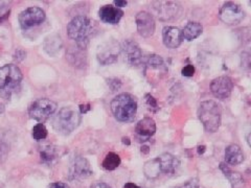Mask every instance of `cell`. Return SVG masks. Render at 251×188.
Segmentation results:
<instances>
[{
  "label": "cell",
  "mask_w": 251,
  "mask_h": 188,
  "mask_svg": "<svg viewBox=\"0 0 251 188\" xmlns=\"http://www.w3.org/2000/svg\"><path fill=\"white\" fill-rule=\"evenodd\" d=\"M220 169L223 171L224 176L228 180H230V182L232 188H242L243 185H244V179H243V177H242L240 172L233 171L225 163L220 164Z\"/></svg>",
  "instance_id": "cell-22"
},
{
  "label": "cell",
  "mask_w": 251,
  "mask_h": 188,
  "mask_svg": "<svg viewBox=\"0 0 251 188\" xmlns=\"http://www.w3.org/2000/svg\"><path fill=\"white\" fill-rule=\"evenodd\" d=\"M123 188H142L134 183H126Z\"/></svg>",
  "instance_id": "cell-36"
},
{
  "label": "cell",
  "mask_w": 251,
  "mask_h": 188,
  "mask_svg": "<svg viewBox=\"0 0 251 188\" xmlns=\"http://www.w3.org/2000/svg\"><path fill=\"white\" fill-rule=\"evenodd\" d=\"M146 106L149 107L150 110H152L153 112H157L159 107H158L156 100H155L151 94H146Z\"/></svg>",
  "instance_id": "cell-29"
},
{
  "label": "cell",
  "mask_w": 251,
  "mask_h": 188,
  "mask_svg": "<svg viewBox=\"0 0 251 188\" xmlns=\"http://www.w3.org/2000/svg\"><path fill=\"white\" fill-rule=\"evenodd\" d=\"M22 78L19 67L14 64H7L0 67V95L4 100H10L13 92L19 88Z\"/></svg>",
  "instance_id": "cell-3"
},
{
  "label": "cell",
  "mask_w": 251,
  "mask_h": 188,
  "mask_svg": "<svg viewBox=\"0 0 251 188\" xmlns=\"http://www.w3.org/2000/svg\"><path fill=\"white\" fill-rule=\"evenodd\" d=\"M90 188H112L111 186H109L108 184L106 183H102V182H99V183H94L91 185Z\"/></svg>",
  "instance_id": "cell-33"
},
{
  "label": "cell",
  "mask_w": 251,
  "mask_h": 188,
  "mask_svg": "<svg viewBox=\"0 0 251 188\" xmlns=\"http://www.w3.org/2000/svg\"><path fill=\"white\" fill-rule=\"evenodd\" d=\"M48 188H69V186L63 182H55V183H51L48 186Z\"/></svg>",
  "instance_id": "cell-32"
},
{
  "label": "cell",
  "mask_w": 251,
  "mask_h": 188,
  "mask_svg": "<svg viewBox=\"0 0 251 188\" xmlns=\"http://www.w3.org/2000/svg\"><path fill=\"white\" fill-rule=\"evenodd\" d=\"M198 117L206 132H217L221 125L220 106L213 101L202 102L198 109Z\"/></svg>",
  "instance_id": "cell-5"
},
{
  "label": "cell",
  "mask_w": 251,
  "mask_h": 188,
  "mask_svg": "<svg viewBox=\"0 0 251 188\" xmlns=\"http://www.w3.org/2000/svg\"><path fill=\"white\" fill-rule=\"evenodd\" d=\"M183 77H187V78H190L193 77L195 74V67L193 65H187L186 67H183L182 71H181Z\"/></svg>",
  "instance_id": "cell-30"
},
{
  "label": "cell",
  "mask_w": 251,
  "mask_h": 188,
  "mask_svg": "<svg viewBox=\"0 0 251 188\" xmlns=\"http://www.w3.org/2000/svg\"><path fill=\"white\" fill-rule=\"evenodd\" d=\"M99 15L101 20L105 23L117 24L124 16V12L113 5H104L100 9Z\"/></svg>",
  "instance_id": "cell-17"
},
{
  "label": "cell",
  "mask_w": 251,
  "mask_h": 188,
  "mask_svg": "<svg viewBox=\"0 0 251 188\" xmlns=\"http://www.w3.org/2000/svg\"><path fill=\"white\" fill-rule=\"evenodd\" d=\"M81 123V113L71 106L64 107L59 111L53 119L54 129L62 135H69L75 131Z\"/></svg>",
  "instance_id": "cell-4"
},
{
  "label": "cell",
  "mask_w": 251,
  "mask_h": 188,
  "mask_svg": "<svg viewBox=\"0 0 251 188\" xmlns=\"http://www.w3.org/2000/svg\"><path fill=\"white\" fill-rule=\"evenodd\" d=\"M121 157L113 153L110 152L106 155L104 161H103V167H104L106 170H114L121 165Z\"/></svg>",
  "instance_id": "cell-25"
},
{
  "label": "cell",
  "mask_w": 251,
  "mask_h": 188,
  "mask_svg": "<svg viewBox=\"0 0 251 188\" xmlns=\"http://www.w3.org/2000/svg\"><path fill=\"white\" fill-rule=\"evenodd\" d=\"M204 152H205V146H198V154L202 155V154H204Z\"/></svg>",
  "instance_id": "cell-37"
},
{
  "label": "cell",
  "mask_w": 251,
  "mask_h": 188,
  "mask_svg": "<svg viewBox=\"0 0 251 188\" xmlns=\"http://www.w3.org/2000/svg\"><path fill=\"white\" fill-rule=\"evenodd\" d=\"M94 22L85 16H77L67 25V35L75 40L79 48H86L90 37L94 32Z\"/></svg>",
  "instance_id": "cell-1"
},
{
  "label": "cell",
  "mask_w": 251,
  "mask_h": 188,
  "mask_svg": "<svg viewBox=\"0 0 251 188\" xmlns=\"http://www.w3.org/2000/svg\"><path fill=\"white\" fill-rule=\"evenodd\" d=\"M162 40L167 48H177L183 40L182 33L178 27L166 26L162 31Z\"/></svg>",
  "instance_id": "cell-16"
},
{
  "label": "cell",
  "mask_w": 251,
  "mask_h": 188,
  "mask_svg": "<svg viewBox=\"0 0 251 188\" xmlns=\"http://www.w3.org/2000/svg\"><path fill=\"white\" fill-rule=\"evenodd\" d=\"M114 4L116 5V7H123V6H126L128 4L127 1H122V0H117V1H114Z\"/></svg>",
  "instance_id": "cell-35"
},
{
  "label": "cell",
  "mask_w": 251,
  "mask_h": 188,
  "mask_svg": "<svg viewBox=\"0 0 251 188\" xmlns=\"http://www.w3.org/2000/svg\"><path fill=\"white\" fill-rule=\"evenodd\" d=\"M167 71V66L161 57L157 55H152L147 58L146 67H145V73L146 75L147 73H152L150 81H153L158 78L160 79L159 74H166Z\"/></svg>",
  "instance_id": "cell-14"
},
{
  "label": "cell",
  "mask_w": 251,
  "mask_h": 188,
  "mask_svg": "<svg viewBox=\"0 0 251 188\" xmlns=\"http://www.w3.org/2000/svg\"><path fill=\"white\" fill-rule=\"evenodd\" d=\"M144 172H145V176L150 180L156 179L160 176L161 168H160V164H159V161L157 158H155V159H151L145 163Z\"/></svg>",
  "instance_id": "cell-24"
},
{
  "label": "cell",
  "mask_w": 251,
  "mask_h": 188,
  "mask_svg": "<svg viewBox=\"0 0 251 188\" xmlns=\"http://www.w3.org/2000/svg\"><path fill=\"white\" fill-rule=\"evenodd\" d=\"M10 152V146H7L5 141L0 139V164L5 161L7 155Z\"/></svg>",
  "instance_id": "cell-28"
},
{
  "label": "cell",
  "mask_w": 251,
  "mask_h": 188,
  "mask_svg": "<svg viewBox=\"0 0 251 188\" xmlns=\"http://www.w3.org/2000/svg\"><path fill=\"white\" fill-rule=\"evenodd\" d=\"M119 44L115 42H108L103 45L98 54V59L103 65H109L114 63L117 60V56H119Z\"/></svg>",
  "instance_id": "cell-15"
},
{
  "label": "cell",
  "mask_w": 251,
  "mask_h": 188,
  "mask_svg": "<svg viewBox=\"0 0 251 188\" xmlns=\"http://www.w3.org/2000/svg\"><path fill=\"white\" fill-rule=\"evenodd\" d=\"M89 110H90V104H85V106H84V104H81V106H80V113H81V114H83V113H86Z\"/></svg>",
  "instance_id": "cell-34"
},
{
  "label": "cell",
  "mask_w": 251,
  "mask_h": 188,
  "mask_svg": "<svg viewBox=\"0 0 251 188\" xmlns=\"http://www.w3.org/2000/svg\"><path fill=\"white\" fill-rule=\"evenodd\" d=\"M233 89V82L230 77H219L213 80L210 84L212 94L219 100H226L230 96Z\"/></svg>",
  "instance_id": "cell-9"
},
{
  "label": "cell",
  "mask_w": 251,
  "mask_h": 188,
  "mask_svg": "<svg viewBox=\"0 0 251 188\" xmlns=\"http://www.w3.org/2000/svg\"><path fill=\"white\" fill-rule=\"evenodd\" d=\"M45 12L38 6L28 7L25 11L19 15V23L23 29H28L31 27L40 25L45 20Z\"/></svg>",
  "instance_id": "cell-8"
},
{
  "label": "cell",
  "mask_w": 251,
  "mask_h": 188,
  "mask_svg": "<svg viewBox=\"0 0 251 188\" xmlns=\"http://www.w3.org/2000/svg\"><path fill=\"white\" fill-rule=\"evenodd\" d=\"M202 32H203V27L200 23H199V22H188L181 33H182L183 39L191 41L200 36Z\"/></svg>",
  "instance_id": "cell-23"
},
{
  "label": "cell",
  "mask_w": 251,
  "mask_h": 188,
  "mask_svg": "<svg viewBox=\"0 0 251 188\" xmlns=\"http://www.w3.org/2000/svg\"><path fill=\"white\" fill-rule=\"evenodd\" d=\"M153 4V9L158 19L165 21L175 18L180 10V5L173 1H159Z\"/></svg>",
  "instance_id": "cell-13"
},
{
  "label": "cell",
  "mask_w": 251,
  "mask_h": 188,
  "mask_svg": "<svg viewBox=\"0 0 251 188\" xmlns=\"http://www.w3.org/2000/svg\"><path fill=\"white\" fill-rule=\"evenodd\" d=\"M3 112H4V106L2 104H0V114H2Z\"/></svg>",
  "instance_id": "cell-40"
},
{
  "label": "cell",
  "mask_w": 251,
  "mask_h": 188,
  "mask_svg": "<svg viewBox=\"0 0 251 188\" xmlns=\"http://www.w3.org/2000/svg\"><path fill=\"white\" fill-rule=\"evenodd\" d=\"M149 152H150L149 146H143V147H142V153H144V154H149Z\"/></svg>",
  "instance_id": "cell-38"
},
{
  "label": "cell",
  "mask_w": 251,
  "mask_h": 188,
  "mask_svg": "<svg viewBox=\"0 0 251 188\" xmlns=\"http://www.w3.org/2000/svg\"><path fill=\"white\" fill-rule=\"evenodd\" d=\"M225 161L230 165H238L244 161V153L238 145H230L225 148Z\"/></svg>",
  "instance_id": "cell-20"
},
{
  "label": "cell",
  "mask_w": 251,
  "mask_h": 188,
  "mask_svg": "<svg viewBox=\"0 0 251 188\" xmlns=\"http://www.w3.org/2000/svg\"><path fill=\"white\" fill-rule=\"evenodd\" d=\"M157 159L160 164L161 172H164L167 176H172L177 171L180 167V162L177 158L171 154H162Z\"/></svg>",
  "instance_id": "cell-19"
},
{
  "label": "cell",
  "mask_w": 251,
  "mask_h": 188,
  "mask_svg": "<svg viewBox=\"0 0 251 188\" xmlns=\"http://www.w3.org/2000/svg\"><path fill=\"white\" fill-rule=\"evenodd\" d=\"M136 25L139 35L144 38H149L153 36L155 32V20L154 17L147 12H139L136 15Z\"/></svg>",
  "instance_id": "cell-12"
},
{
  "label": "cell",
  "mask_w": 251,
  "mask_h": 188,
  "mask_svg": "<svg viewBox=\"0 0 251 188\" xmlns=\"http://www.w3.org/2000/svg\"><path fill=\"white\" fill-rule=\"evenodd\" d=\"M177 188H199V182L198 179H191L187 183H184L183 185L177 187Z\"/></svg>",
  "instance_id": "cell-31"
},
{
  "label": "cell",
  "mask_w": 251,
  "mask_h": 188,
  "mask_svg": "<svg viewBox=\"0 0 251 188\" xmlns=\"http://www.w3.org/2000/svg\"><path fill=\"white\" fill-rule=\"evenodd\" d=\"M32 135L36 140H43L47 137V130L43 124H38L33 127Z\"/></svg>",
  "instance_id": "cell-27"
},
{
  "label": "cell",
  "mask_w": 251,
  "mask_h": 188,
  "mask_svg": "<svg viewBox=\"0 0 251 188\" xmlns=\"http://www.w3.org/2000/svg\"><path fill=\"white\" fill-rule=\"evenodd\" d=\"M123 144L124 145H127V146H130V144H131V142H130V139L129 138H123Z\"/></svg>",
  "instance_id": "cell-39"
},
{
  "label": "cell",
  "mask_w": 251,
  "mask_h": 188,
  "mask_svg": "<svg viewBox=\"0 0 251 188\" xmlns=\"http://www.w3.org/2000/svg\"><path fill=\"white\" fill-rule=\"evenodd\" d=\"M57 110V104L48 99H39L35 101L28 108V114L38 122H45Z\"/></svg>",
  "instance_id": "cell-6"
},
{
  "label": "cell",
  "mask_w": 251,
  "mask_h": 188,
  "mask_svg": "<svg viewBox=\"0 0 251 188\" xmlns=\"http://www.w3.org/2000/svg\"><path fill=\"white\" fill-rule=\"evenodd\" d=\"M220 19L227 25H237L245 18V12L239 4L226 2L220 10Z\"/></svg>",
  "instance_id": "cell-7"
},
{
  "label": "cell",
  "mask_w": 251,
  "mask_h": 188,
  "mask_svg": "<svg viewBox=\"0 0 251 188\" xmlns=\"http://www.w3.org/2000/svg\"><path fill=\"white\" fill-rule=\"evenodd\" d=\"M122 50L125 56V61L130 66H138L142 64L143 52L136 42L126 40L122 45Z\"/></svg>",
  "instance_id": "cell-10"
},
{
  "label": "cell",
  "mask_w": 251,
  "mask_h": 188,
  "mask_svg": "<svg viewBox=\"0 0 251 188\" xmlns=\"http://www.w3.org/2000/svg\"><path fill=\"white\" fill-rule=\"evenodd\" d=\"M58 147L56 146H45L40 153L41 160L45 163H50L54 161L58 156Z\"/></svg>",
  "instance_id": "cell-26"
},
{
  "label": "cell",
  "mask_w": 251,
  "mask_h": 188,
  "mask_svg": "<svg viewBox=\"0 0 251 188\" xmlns=\"http://www.w3.org/2000/svg\"><path fill=\"white\" fill-rule=\"evenodd\" d=\"M62 39L60 36L58 35H50L47 38H45L43 43L44 50L46 51V54L49 56H56L60 49L62 48Z\"/></svg>",
  "instance_id": "cell-21"
},
{
  "label": "cell",
  "mask_w": 251,
  "mask_h": 188,
  "mask_svg": "<svg viewBox=\"0 0 251 188\" xmlns=\"http://www.w3.org/2000/svg\"><path fill=\"white\" fill-rule=\"evenodd\" d=\"M135 132L137 136L143 141H146L152 137L156 132V124H155L154 119L150 117H146L142 120H139L135 127Z\"/></svg>",
  "instance_id": "cell-18"
},
{
  "label": "cell",
  "mask_w": 251,
  "mask_h": 188,
  "mask_svg": "<svg viewBox=\"0 0 251 188\" xmlns=\"http://www.w3.org/2000/svg\"><path fill=\"white\" fill-rule=\"evenodd\" d=\"M111 110L114 117L122 123H129L135 118L137 102L129 93H122L115 96L111 102Z\"/></svg>",
  "instance_id": "cell-2"
},
{
  "label": "cell",
  "mask_w": 251,
  "mask_h": 188,
  "mask_svg": "<svg viewBox=\"0 0 251 188\" xmlns=\"http://www.w3.org/2000/svg\"><path fill=\"white\" fill-rule=\"evenodd\" d=\"M92 175V169L90 163L87 159L82 157H78L73 160V163L70 167L69 170V179L70 180H83L87 179Z\"/></svg>",
  "instance_id": "cell-11"
}]
</instances>
